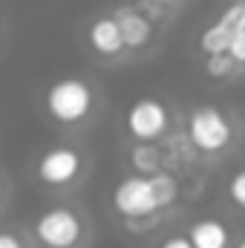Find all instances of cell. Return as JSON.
<instances>
[{"mask_svg":"<svg viewBox=\"0 0 245 248\" xmlns=\"http://www.w3.org/2000/svg\"><path fill=\"white\" fill-rule=\"evenodd\" d=\"M179 196V185L170 173H133L113 187V208L124 219H147L170 208Z\"/></svg>","mask_w":245,"mask_h":248,"instance_id":"6da1fadb","label":"cell"},{"mask_svg":"<svg viewBox=\"0 0 245 248\" xmlns=\"http://www.w3.org/2000/svg\"><path fill=\"white\" fill-rule=\"evenodd\" d=\"M98 90L95 84H90L87 78H58L55 84H49V90L44 93V110L49 116V122L58 127H84L95 113H98Z\"/></svg>","mask_w":245,"mask_h":248,"instance_id":"7a4b0ae2","label":"cell"},{"mask_svg":"<svg viewBox=\"0 0 245 248\" xmlns=\"http://www.w3.org/2000/svg\"><path fill=\"white\" fill-rule=\"evenodd\" d=\"M29 237L38 248H81L87 243L84 214L75 205H49L32 219Z\"/></svg>","mask_w":245,"mask_h":248,"instance_id":"3957f363","label":"cell"},{"mask_svg":"<svg viewBox=\"0 0 245 248\" xmlns=\"http://www.w3.org/2000/svg\"><path fill=\"white\" fill-rule=\"evenodd\" d=\"M184 136L190 141V147L202 156H219L225 153L234 139H237V124L234 119L214 107V104H202L196 107L190 116H187V124H184Z\"/></svg>","mask_w":245,"mask_h":248,"instance_id":"277c9868","label":"cell"},{"mask_svg":"<svg viewBox=\"0 0 245 248\" xmlns=\"http://www.w3.org/2000/svg\"><path fill=\"white\" fill-rule=\"evenodd\" d=\"M87 173V159L75 144H55L46 147L38 162H35V176L38 182L52 190H66L81 182V176Z\"/></svg>","mask_w":245,"mask_h":248,"instance_id":"5b68a950","label":"cell"},{"mask_svg":"<svg viewBox=\"0 0 245 248\" xmlns=\"http://www.w3.org/2000/svg\"><path fill=\"white\" fill-rule=\"evenodd\" d=\"M124 127L136 141H156L162 136H168L170 130V113L159 98H136L127 113H124Z\"/></svg>","mask_w":245,"mask_h":248,"instance_id":"8992f818","label":"cell"},{"mask_svg":"<svg viewBox=\"0 0 245 248\" xmlns=\"http://www.w3.org/2000/svg\"><path fill=\"white\" fill-rule=\"evenodd\" d=\"M113 17L119 23V32H122L127 52H144L150 46V41H153V20L141 12V6L122 3V6H116Z\"/></svg>","mask_w":245,"mask_h":248,"instance_id":"52a82bcc","label":"cell"},{"mask_svg":"<svg viewBox=\"0 0 245 248\" xmlns=\"http://www.w3.org/2000/svg\"><path fill=\"white\" fill-rule=\"evenodd\" d=\"M87 44L101 58H122L127 52L124 41H122V32H119V23H116L113 15H101V17H95L87 26Z\"/></svg>","mask_w":245,"mask_h":248,"instance_id":"ba28073f","label":"cell"},{"mask_svg":"<svg viewBox=\"0 0 245 248\" xmlns=\"http://www.w3.org/2000/svg\"><path fill=\"white\" fill-rule=\"evenodd\" d=\"M187 243L193 248H231L234 246V231L228 222L216 219V217H205L190 222L187 228Z\"/></svg>","mask_w":245,"mask_h":248,"instance_id":"9c48e42d","label":"cell"},{"mask_svg":"<svg viewBox=\"0 0 245 248\" xmlns=\"http://www.w3.org/2000/svg\"><path fill=\"white\" fill-rule=\"evenodd\" d=\"M162 147L153 144V141H136V147L130 150V168L136 173H156L162 170Z\"/></svg>","mask_w":245,"mask_h":248,"instance_id":"30bf717a","label":"cell"},{"mask_svg":"<svg viewBox=\"0 0 245 248\" xmlns=\"http://www.w3.org/2000/svg\"><path fill=\"white\" fill-rule=\"evenodd\" d=\"M214 26H216L228 41H231L234 32L245 29V0H234V3H228V6L222 9V15L214 20Z\"/></svg>","mask_w":245,"mask_h":248,"instance_id":"8fae6325","label":"cell"},{"mask_svg":"<svg viewBox=\"0 0 245 248\" xmlns=\"http://www.w3.org/2000/svg\"><path fill=\"white\" fill-rule=\"evenodd\" d=\"M240 66L231 61L228 52H216V55H205V72L211 78H231Z\"/></svg>","mask_w":245,"mask_h":248,"instance_id":"7c38bea8","label":"cell"},{"mask_svg":"<svg viewBox=\"0 0 245 248\" xmlns=\"http://www.w3.org/2000/svg\"><path fill=\"white\" fill-rule=\"evenodd\" d=\"M228 199L234 202V208L245 211V168L240 173L231 176V182H228Z\"/></svg>","mask_w":245,"mask_h":248,"instance_id":"4fadbf2b","label":"cell"},{"mask_svg":"<svg viewBox=\"0 0 245 248\" xmlns=\"http://www.w3.org/2000/svg\"><path fill=\"white\" fill-rule=\"evenodd\" d=\"M225 52L231 55V61L243 69V66H245V29H240V32H234V35H231V41H228V49H225Z\"/></svg>","mask_w":245,"mask_h":248,"instance_id":"5bb4252c","label":"cell"},{"mask_svg":"<svg viewBox=\"0 0 245 248\" xmlns=\"http://www.w3.org/2000/svg\"><path fill=\"white\" fill-rule=\"evenodd\" d=\"M0 248H29V246H26V240H23L20 234L3 228V231H0Z\"/></svg>","mask_w":245,"mask_h":248,"instance_id":"9a60e30c","label":"cell"},{"mask_svg":"<svg viewBox=\"0 0 245 248\" xmlns=\"http://www.w3.org/2000/svg\"><path fill=\"white\" fill-rule=\"evenodd\" d=\"M159 248H193V246L187 243V237H184V234H173V237L162 240V243H159Z\"/></svg>","mask_w":245,"mask_h":248,"instance_id":"2e32d148","label":"cell"},{"mask_svg":"<svg viewBox=\"0 0 245 248\" xmlns=\"http://www.w3.org/2000/svg\"><path fill=\"white\" fill-rule=\"evenodd\" d=\"M6 202H9V182H6V176L0 173V211L6 208Z\"/></svg>","mask_w":245,"mask_h":248,"instance_id":"e0dca14e","label":"cell"},{"mask_svg":"<svg viewBox=\"0 0 245 248\" xmlns=\"http://www.w3.org/2000/svg\"><path fill=\"white\" fill-rule=\"evenodd\" d=\"M153 6H159V9H170V6H176V3H182V0H150Z\"/></svg>","mask_w":245,"mask_h":248,"instance_id":"ac0fdd59","label":"cell"},{"mask_svg":"<svg viewBox=\"0 0 245 248\" xmlns=\"http://www.w3.org/2000/svg\"><path fill=\"white\" fill-rule=\"evenodd\" d=\"M234 248H245V237H243V240H240V243H237Z\"/></svg>","mask_w":245,"mask_h":248,"instance_id":"d6986e66","label":"cell"}]
</instances>
